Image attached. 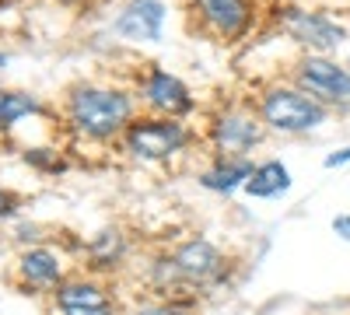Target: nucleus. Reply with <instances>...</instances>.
I'll list each match as a JSON object with an SVG mask.
<instances>
[{"label": "nucleus", "mask_w": 350, "mask_h": 315, "mask_svg": "<svg viewBox=\"0 0 350 315\" xmlns=\"http://www.w3.org/2000/svg\"><path fill=\"white\" fill-rule=\"evenodd\" d=\"M70 116L74 123L92 133V137H112L116 130H123L130 120V98L120 92H102V88H81L70 98Z\"/></svg>", "instance_id": "1"}, {"label": "nucleus", "mask_w": 350, "mask_h": 315, "mask_svg": "<svg viewBox=\"0 0 350 315\" xmlns=\"http://www.w3.org/2000/svg\"><path fill=\"white\" fill-rule=\"evenodd\" d=\"M262 120H267L273 130H284V133H298V130H312L326 120V109L323 102H315L308 95H298V92H287V88H277L262 98Z\"/></svg>", "instance_id": "2"}, {"label": "nucleus", "mask_w": 350, "mask_h": 315, "mask_svg": "<svg viewBox=\"0 0 350 315\" xmlns=\"http://www.w3.org/2000/svg\"><path fill=\"white\" fill-rule=\"evenodd\" d=\"M298 81L315 102L350 109V70L336 67L333 60L308 56V60H301V67H298Z\"/></svg>", "instance_id": "3"}, {"label": "nucleus", "mask_w": 350, "mask_h": 315, "mask_svg": "<svg viewBox=\"0 0 350 315\" xmlns=\"http://www.w3.org/2000/svg\"><path fill=\"white\" fill-rule=\"evenodd\" d=\"M280 28L295 39V42H305L312 49H336L343 42V28L333 25L329 18L323 14H315V11H298V8H291L280 21Z\"/></svg>", "instance_id": "4"}, {"label": "nucleus", "mask_w": 350, "mask_h": 315, "mask_svg": "<svg viewBox=\"0 0 350 315\" xmlns=\"http://www.w3.org/2000/svg\"><path fill=\"white\" fill-rule=\"evenodd\" d=\"M183 126L179 123H158V120H144V123H133L130 133H126V144L133 154L140 158H168L172 151L183 148Z\"/></svg>", "instance_id": "5"}, {"label": "nucleus", "mask_w": 350, "mask_h": 315, "mask_svg": "<svg viewBox=\"0 0 350 315\" xmlns=\"http://www.w3.org/2000/svg\"><path fill=\"white\" fill-rule=\"evenodd\" d=\"M161 25H165V8L161 0H133V4L120 14L116 28L126 36V39H158L161 36Z\"/></svg>", "instance_id": "6"}, {"label": "nucleus", "mask_w": 350, "mask_h": 315, "mask_svg": "<svg viewBox=\"0 0 350 315\" xmlns=\"http://www.w3.org/2000/svg\"><path fill=\"white\" fill-rule=\"evenodd\" d=\"M175 266H179V273L189 277V280H211L221 270V256L211 242H189V245L179 249V256H175Z\"/></svg>", "instance_id": "7"}, {"label": "nucleus", "mask_w": 350, "mask_h": 315, "mask_svg": "<svg viewBox=\"0 0 350 315\" xmlns=\"http://www.w3.org/2000/svg\"><path fill=\"white\" fill-rule=\"evenodd\" d=\"M203 18H207L221 36H239L249 21V4L245 0H196Z\"/></svg>", "instance_id": "8"}, {"label": "nucleus", "mask_w": 350, "mask_h": 315, "mask_svg": "<svg viewBox=\"0 0 350 315\" xmlns=\"http://www.w3.org/2000/svg\"><path fill=\"white\" fill-rule=\"evenodd\" d=\"M148 98H151V105H158V109H165V112H186V109L193 105L186 84H183L179 77L165 74V70H154V74H151V81H148Z\"/></svg>", "instance_id": "9"}, {"label": "nucleus", "mask_w": 350, "mask_h": 315, "mask_svg": "<svg viewBox=\"0 0 350 315\" xmlns=\"http://www.w3.org/2000/svg\"><path fill=\"white\" fill-rule=\"evenodd\" d=\"M60 308L64 315H105L112 308L109 295H102L92 284H67L60 291Z\"/></svg>", "instance_id": "10"}, {"label": "nucleus", "mask_w": 350, "mask_h": 315, "mask_svg": "<svg viewBox=\"0 0 350 315\" xmlns=\"http://www.w3.org/2000/svg\"><path fill=\"white\" fill-rule=\"evenodd\" d=\"M217 137V148L228 151V154H242L245 148H252L256 140H259V126L245 116H224L214 130Z\"/></svg>", "instance_id": "11"}, {"label": "nucleus", "mask_w": 350, "mask_h": 315, "mask_svg": "<svg viewBox=\"0 0 350 315\" xmlns=\"http://www.w3.org/2000/svg\"><path fill=\"white\" fill-rule=\"evenodd\" d=\"M291 186V172L280 165V161H267V165H256L252 168V176L245 179V189L249 196H259V200H267V196H277Z\"/></svg>", "instance_id": "12"}, {"label": "nucleus", "mask_w": 350, "mask_h": 315, "mask_svg": "<svg viewBox=\"0 0 350 315\" xmlns=\"http://www.w3.org/2000/svg\"><path fill=\"white\" fill-rule=\"evenodd\" d=\"M21 277L28 284H39V288H49V284L60 280V263H56V256L46 252V249H32L21 256Z\"/></svg>", "instance_id": "13"}, {"label": "nucleus", "mask_w": 350, "mask_h": 315, "mask_svg": "<svg viewBox=\"0 0 350 315\" xmlns=\"http://www.w3.org/2000/svg\"><path fill=\"white\" fill-rule=\"evenodd\" d=\"M252 176V168L245 165V161H228V165H217L214 172H207V176H203V186L207 189H235L242 179H249Z\"/></svg>", "instance_id": "14"}, {"label": "nucleus", "mask_w": 350, "mask_h": 315, "mask_svg": "<svg viewBox=\"0 0 350 315\" xmlns=\"http://www.w3.org/2000/svg\"><path fill=\"white\" fill-rule=\"evenodd\" d=\"M28 112H36V98H28L21 92H0V130H8Z\"/></svg>", "instance_id": "15"}, {"label": "nucleus", "mask_w": 350, "mask_h": 315, "mask_svg": "<svg viewBox=\"0 0 350 315\" xmlns=\"http://www.w3.org/2000/svg\"><path fill=\"white\" fill-rule=\"evenodd\" d=\"M333 232H336L340 238L350 242V217H336V221H333Z\"/></svg>", "instance_id": "16"}, {"label": "nucleus", "mask_w": 350, "mask_h": 315, "mask_svg": "<svg viewBox=\"0 0 350 315\" xmlns=\"http://www.w3.org/2000/svg\"><path fill=\"white\" fill-rule=\"evenodd\" d=\"M347 161H350V148H347V151H336V154H329V158H326V165H329V168L347 165Z\"/></svg>", "instance_id": "17"}, {"label": "nucleus", "mask_w": 350, "mask_h": 315, "mask_svg": "<svg viewBox=\"0 0 350 315\" xmlns=\"http://www.w3.org/2000/svg\"><path fill=\"white\" fill-rule=\"evenodd\" d=\"M11 204H14V196L0 189V217H4V214H11Z\"/></svg>", "instance_id": "18"}, {"label": "nucleus", "mask_w": 350, "mask_h": 315, "mask_svg": "<svg viewBox=\"0 0 350 315\" xmlns=\"http://www.w3.org/2000/svg\"><path fill=\"white\" fill-rule=\"evenodd\" d=\"M140 315H179V312H172V308H148V312H140Z\"/></svg>", "instance_id": "19"}, {"label": "nucleus", "mask_w": 350, "mask_h": 315, "mask_svg": "<svg viewBox=\"0 0 350 315\" xmlns=\"http://www.w3.org/2000/svg\"><path fill=\"white\" fill-rule=\"evenodd\" d=\"M64 4H77V0H64Z\"/></svg>", "instance_id": "20"}]
</instances>
